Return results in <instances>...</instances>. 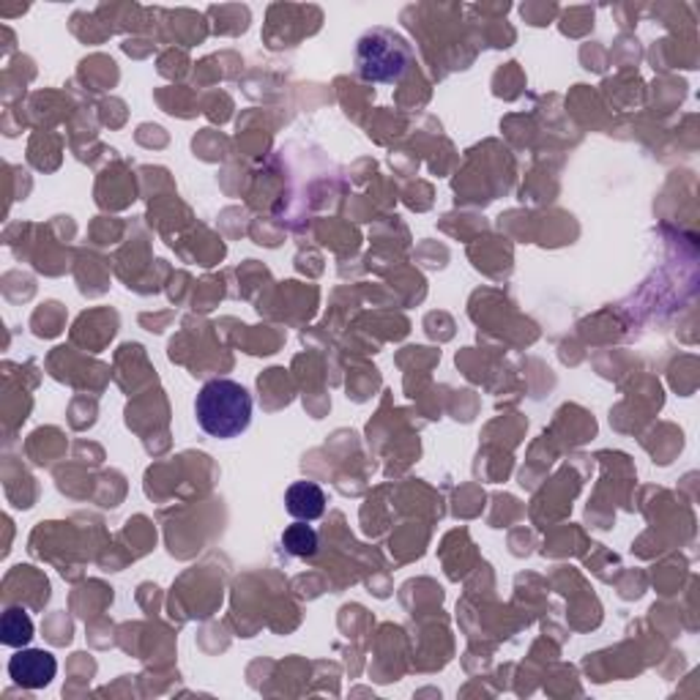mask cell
Returning <instances> with one entry per match:
<instances>
[{
  "label": "cell",
  "mask_w": 700,
  "mask_h": 700,
  "mask_svg": "<svg viewBox=\"0 0 700 700\" xmlns=\"http://www.w3.org/2000/svg\"><path fill=\"white\" fill-rule=\"evenodd\" d=\"M195 416L206 435L238 438L253 421V394L228 378L208 381L195 400Z\"/></svg>",
  "instance_id": "6da1fadb"
},
{
  "label": "cell",
  "mask_w": 700,
  "mask_h": 700,
  "mask_svg": "<svg viewBox=\"0 0 700 700\" xmlns=\"http://www.w3.org/2000/svg\"><path fill=\"white\" fill-rule=\"evenodd\" d=\"M410 63H414V50L394 30H367L356 47V69L370 83H400Z\"/></svg>",
  "instance_id": "7a4b0ae2"
},
{
  "label": "cell",
  "mask_w": 700,
  "mask_h": 700,
  "mask_svg": "<svg viewBox=\"0 0 700 700\" xmlns=\"http://www.w3.org/2000/svg\"><path fill=\"white\" fill-rule=\"evenodd\" d=\"M58 660L50 651L41 649H23L9 660V676L14 678V684L25 689H41L56 678Z\"/></svg>",
  "instance_id": "3957f363"
},
{
  "label": "cell",
  "mask_w": 700,
  "mask_h": 700,
  "mask_svg": "<svg viewBox=\"0 0 700 700\" xmlns=\"http://www.w3.org/2000/svg\"><path fill=\"white\" fill-rule=\"evenodd\" d=\"M285 506L291 517L302 523H312L323 517L326 512V493L315 482H293L285 493Z\"/></svg>",
  "instance_id": "277c9868"
},
{
  "label": "cell",
  "mask_w": 700,
  "mask_h": 700,
  "mask_svg": "<svg viewBox=\"0 0 700 700\" xmlns=\"http://www.w3.org/2000/svg\"><path fill=\"white\" fill-rule=\"evenodd\" d=\"M30 638H34V622H30L28 611H23V607H9V611L0 616V640H3V646L23 649V646L30 643Z\"/></svg>",
  "instance_id": "5b68a950"
},
{
  "label": "cell",
  "mask_w": 700,
  "mask_h": 700,
  "mask_svg": "<svg viewBox=\"0 0 700 700\" xmlns=\"http://www.w3.org/2000/svg\"><path fill=\"white\" fill-rule=\"evenodd\" d=\"M282 544H285L287 553L296 555V558H312V555L318 553V533H315L312 526L298 520L282 531Z\"/></svg>",
  "instance_id": "8992f818"
}]
</instances>
